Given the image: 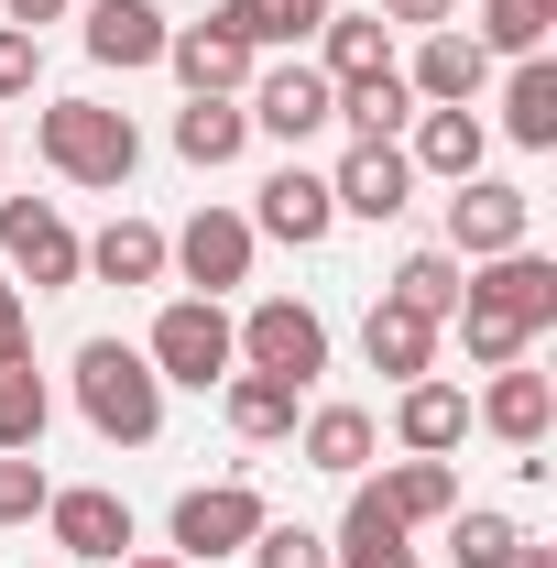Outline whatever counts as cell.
I'll return each instance as SVG.
<instances>
[{
	"mask_svg": "<svg viewBox=\"0 0 557 568\" xmlns=\"http://www.w3.org/2000/svg\"><path fill=\"white\" fill-rule=\"evenodd\" d=\"M33 153H44L67 186H99V197H121L142 175V132H132V110H110V99H55V110L33 121Z\"/></svg>",
	"mask_w": 557,
	"mask_h": 568,
	"instance_id": "cell-1",
	"label": "cell"
},
{
	"mask_svg": "<svg viewBox=\"0 0 557 568\" xmlns=\"http://www.w3.org/2000/svg\"><path fill=\"white\" fill-rule=\"evenodd\" d=\"M77 416L99 426L110 448H153L164 437V383H153V361L132 339H88L77 351Z\"/></svg>",
	"mask_w": 557,
	"mask_h": 568,
	"instance_id": "cell-2",
	"label": "cell"
},
{
	"mask_svg": "<svg viewBox=\"0 0 557 568\" xmlns=\"http://www.w3.org/2000/svg\"><path fill=\"white\" fill-rule=\"evenodd\" d=\"M142 361H153V383H230L241 372V339H230V306L219 295H175L164 317H153V339H142Z\"/></svg>",
	"mask_w": 557,
	"mask_h": 568,
	"instance_id": "cell-3",
	"label": "cell"
},
{
	"mask_svg": "<svg viewBox=\"0 0 557 568\" xmlns=\"http://www.w3.org/2000/svg\"><path fill=\"white\" fill-rule=\"evenodd\" d=\"M230 339H241V372H274V383H295V394L328 372V317H317V306H295V295H263Z\"/></svg>",
	"mask_w": 557,
	"mask_h": 568,
	"instance_id": "cell-4",
	"label": "cell"
},
{
	"mask_svg": "<svg viewBox=\"0 0 557 568\" xmlns=\"http://www.w3.org/2000/svg\"><path fill=\"white\" fill-rule=\"evenodd\" d=\"M263 525H274V514H263V493H252V481H198V493H175V558H186V568L241 558Z\"/></svg>",
	"mask_w": 557,
	"mask_h": 568,
	"instance_id": "cell-5",
	"label": "cell"
},
{
	"mask_svg": "<svg viewBox=\"0 0 557 568\" xmlns=\"http://www.w3.org/2000/svg\"><path fill=\"white\" fill-rule=\"evenodd\" d=\"M0 252H11V274L33 284V295H67V284L88 274V241H77L44 197H0Z\"/></svg>",
	"mask_w": 557,
	"mask_h": 568,
	"instance_id": "cell-6",
	"label": "cell"
},
{
	"mask_svg": "<svg viewBox=\"0 0 557 568\" xmlns=\"http://www.w3.org/2000/svg\"><path fill=\"white\" fill-rule=\"evenodd\" d=\"M525 241H536V197L503 186V175H459V197H448V252H459V263H492V252H525Z\"/></svg>",
	"mask_w": 557,
	"mask_h": 568,
	"instance_id": "cell-7",
	"label": "cell"
},
{
	"mask_svg": "<svg viewBox=\"0 0 557 568\" xmlns=\"http://www.w3.org/2000/svg\"><path fill=\"white\" fill-rule=\"evenodd\" d=\"M459 306H482V317H503V328H557V263L525 241V252H492V263H470V295Z\"/></svg>",
	"mask_w": 557,
	"mask_h": 568,
	"instance_id": "cell-8",
	"label": "cell"
},
{
	"mask_svg": "<svg viewBox=\"0 0 557 568\" xmlns=\"http://www.w3.org/2000/svg\"><path fill=\"white\" fill-rule=\"evenodd\" d=\"M252 241H263V230H252L241 209H198L175 241H164V263L198 284V295H230V284H252Z\"/></svg>",
	"mask_w": 557,
	"mask_h": 568,
	"instance_id": "cell-9",
	"label": "cell"
},
{
	"mask_svg": "<svg viewBox=\"0 0 557 568\" xmlns=\"http://www.w3.org/2000/svg\"><path fill=\"white\" fill-rule=\"evenodd\" d=\"M44 525H55V547H67L77 568H121V558H132V503L99 493V481L55 493V503H44Z\"/></svg>",
	"mask_w": 557,
	"mask_h": 568,
	"instance_id": "cell-10",
	"label": "cell"
},
{
	"mask_svg": "<svg viewBox=\"0 0 557 568\" xmlns=\"http://www.w3.org/2000/svg\"><path fill=\"white\" fill-rule=\"evenodd\" d=\"M328 99H340V88L295 55V67H252V99H241V110H252V132L306 142V132H328Z\"/></svg>",
	"mask_w": 557,
	"mask_h": 568,
	"instance_id": "cell-11",
	"label": "cell"
},
{
	"mask_svg": "<svg viewBox=\"0 0 557 568\" xmlns=\"http://www.w3.org/2000/svg\"><path fill=\"white\" fill-rule=\"evenodd\" d=\"M164 67L186 77V99H241V88H252V44H241V33L209 11V22L164 33Z\"/></svg>",
	"mask_w": 557,
	"mask_h": 568,
	"instance_id": "cell-12",
	"label": "cell"
},
{
	"mask_svg": "<svg viewBox=\"0 0 557 568\" xmlns=\"http://www.w3.org/2000/svg\"><path fill=\"white\" fill-rule=\"evenodd\" d=\"M328 197H340V219H405V197H416L405 142H350V164L328 175Z\"/></svg>",
	"mask_w": 557,
	"mask_h": 568,
	"instance_id": "cell-13",
	"label": "cell"
},
{
	"mask_svg": "<svg viewBox=\"0 0 557 568\" xmlns=\"http://www.w3.org/2000/svg\"><path fill=\"white\" fill-rule=\"evenodd\" d=\"M252 230H274V241H295V252H317V241L340 230V197H328V175H306V164H274V175H263V209H252Z\"/></svg>",
	"mask_w": 557,
	"mask_h": 568,
	"instance_id": "cell-14",
	"label": "cell"
},
{
	"mask_svg": "<svg viewBox=\"0 0 557 568\" xmlns=\"http://www.w3.org/2000/svg\"><path fill=\"white\" fill-rule=\"evenodd\" d=\"M394 437H405V459H448V448L470 437V394L437 383V372H416V383L394 394Z\"/></svg>",
	"mask_w": 557,
	"mask_h": 568,
	"instance_id": "cell-15",
	"label": "cell"
},
{
	"mask_svg": "<svg viewBox=\"0 0 557 568\" xmlns=\"http://www.w3.org/2000/svg\"><path fill=\"white\" fill-rule=\"evenodd\" d=\"M482 426L503 437V448H525V459H536V448H547V426H557V383H547V372H525V361H514V372H492Z\"/></svg>",
	"mask_w": 557,
	"mask_h": 568,
	"instance_id": "cell-16",
	"label": "cell"
},
{
	"mask_svg": "<svg viewBox=\"0 0 557 568\" xmlns=\"http://www.w3.org/2000/svg\"><path fill=\"white\" fill-rule=\"evenodd\" d=\"M405 88H416L426 110H470V99L492 88V55L470 44V33H448V22H437V33L416 44V77H405Z\"/></svg>",
	"mask_w": 557,
	"mask_h": 568,
	"instance_id": "cell-17",
	"label": "cell"
},
{
	"mask_svg": "<svg viewBox=\"0 0 557 568\" xmlns=\"http://www.w3.org/2000/svg\"><path fill=\"white\" fill-rule=\"evenodd\" d=\"M164 11L153 0H88V55L99 67H164Z\"/></svg>",
	"mask_w": 557,
	"mask_h": 568,
	"instance_id": "cell-18",
	"label": "cell"
},
{
	"mask_svg": "<svg viewBox=\"0 0 557 568\" xmlns=\"http://www.w3.org/2000/svg\"><path fill=\"white\" fill-rule=\"evenodd\" d=\"M405 536H416V525H394L372 481H350V514H340V547H328V568H405V558H416Z\"/></svg>",
	"mask_w": 557,
	"mask_h": 568,
	"instance_id": "cell-19",
	"label": "cell"
},
{
	"mask_svg": "<svg viewBox=\"0 0 557 568\" xmlns=\"http://www.w3.org/2000/svg\"><path fill=\"white\" fill-rule=\"evenodd\" d=\"M394 67V22H372V11H328L317 22V77L350 88V77H383Z\"/></svg>",
	"mask_w": 557,
	"mask_h": 568,
	"instance_id": "cell-20",
	"label": "cell"
},
{
	"mask_svg": "<svg viewBox=\"0 0 557 568\" xmlns=\"http://www.w3.org/2000/svg\"><path fill=\"white\" fill-rule=\"evenodd\" d=\"M482 153H492L482 110H416V153H405L416 175H448L459 186V175H482Z\"/></svg>",
	"mask_w": 557,
	"mask_h": 568,
	"instance_id": "cell-21",
	"label": "cell"
},
{
	"mask_svg": "<svg viewBox=\"0 0 557 568\" xmlns=\"http://www.w3.org/2000/svg\"><path fill=\"white\" fill-rule=\"evenodd\" d=\"M328 121H350V142H394L405 121H416V88H405V67H383V77H350L340 99H328Z\"/></svg>",
	"mask_w": 557,
	"mask_h": 568,
	"instance_id": "cell-22",
	"label": "cell"
},
{
	"mask_svg": "<svg viewBox=\"0 0 557 568\" xmlns=\"http://www.w3.org/2000/svg\"><path fill=\"white\" fill-rule=\"evenodd\" d=\"M361 351H372V372L416 383L426 361H437V317H416V306H394V295H383V306L361 317Z\"/></svg>",
	"mask_w": 557,
	"mask_h": 568,
	"instance_id": "cell-23",
	"label": "cell"
},
{
	"mask_svg": "<svg viewBox=\"0 0 557 568\" xmlns=\"http://www.w3.org/2000/svg\"><path fill=\"white\" fill-rule=\"evenodd\" d=\"M241 142H252V110H241V99H186V110H175V153H186L198 175L241 164Z\"/></svg>",
	"mask_w": 557,
	"mask_h": 568,
	"instance_id": "cell-24",
	"label": "cell"
},
{
	"mask_svg": "<svg viewBox=\"0 0 557 568\" xmlns=\"http://www.w3.org/2000/svg\"><path fill=\"white\" fill-rule=\"evenodd\" d=\"M503 142H525V153L557 142V67L547 55H514V77H503Z\"/></svg>",
	"mask_w": 557,
	"mask_h": 568,
	"instance_id": "cell-25",
	"label": "cell"
},
{
	"mask_svg": "<svg viewBox=\"0 0 557 568\" xmlns=\"http://www.w3.org/2000/svg\"><path fill=\"white\" fill-rule=\"evenodd\" d=\"M372 493H383V514H394V525H448V514H459V481H448V459H394Z\"/></svg>",
	"mask_w": 557,
	"mask_h": 568,
	"instance_id": "cell-26",
	"label": "cell"
},
{
	"mask_svg": "<svg viewBox=\"0 0 557 568\" xmlns=\"http://www.w3.org/2000/svg\"><path fill=\"white\" fill-rule=\"evenodd\" d=\"M340 0H219V22L263 55V44H317V22H328Z\"/></svg>",
	"mask_w": 557,
	"mask_h": 568,
	"instance_id": "cell-27",
	"label": "cell"
},
{
	"mask_svg": "<svg viewBox=\"0 0 557 568\" xmlns=\"http://www.w3.org/2000/svg\"><path fill=\"white\" fill-rule=\"evenodd\" d=\"M295 405H306V394L274 383V372H230V383H219V416L241 426V437H295Z\"/></svg>",
	"mask_w": 557,
	"mask_h": 568,
	"instance_id": "cell-28",
	"label": "cell"
},
{
	"mask_svg": "<svg viewBox=\"0 0 557 568\" xmlns=\"http://www.w3.org/2000/svg\"><path fill=\"white\" fill-rule=\"evenodd\" d=\"M88 274L99 284H164V230H153V219H110V230L88 241Z\"/></svg>",
	"mask_w": 557,
	"mask_h": 568,
	"instance_id": "cell-29",
	"label": "cell"
},
{
	"mask_svg": "<svg viewBox=\"0 0 557 568\" xmlns=\"http://www.w3.org/2000/svg\"><path fill=\"white\" fill-rule=\"evenodd\" d=\"M459 295H470V263H459V252H405V263H394V306H416L437 328L459 317Z\"/></svg>",
	"mask_w": 557,
	"mask_h": 568,
	"instance_id": "cell-30",
	"label": "cell"
},
{
	"mask_svg": "<svg viewBox=\"0 0 557 568\" xmlns=\"http://www.w3.org/2000/svg\"><path fill=\"white\" fill-rule=\"evenodd\" d=\"M306 470L361 481V470H372V416H361V405H317V416H306Z\"/></svg>",
	"mask_w": 557,
	"mask_h": 568,
	"instance_id": "cell-31",
	"label": "cell"
},
{
	"mask_svg": "<svg viewBox=\"0 0 557 568\" xmlns=\"http://www.w3.org/2000/svg\"><path fill=\"white\" fill-rule=\"evenodd\" d=\"M44 416H55L44 372H33V351H11L0 361V448H44Z\"/></svg>",
	"mask_w": 557,
	"mask_h": 568,
	"instance_id": "cell-32",
	"label": "cell"
},
{
	"mask_svg": "<svg viewBox=\"0 0 557 568\" xmlns=\"http://www.w3.org/2000/svg\"><path fill=\"white\" fill-rule=\"evenodd\" d=\"M547 33H557V0H482V55H547Z\"/></svg>",
	"mask_w": 557,
	"mask_h": 568,
	"instance_id": "cell-33",
	"label": "cell"
},
{
	"mask_svg": "<svg viewBox=\"0 0 557 568\" xmlns=\"http://www.w3.org/2000/svg\"><path fill=\"white\" fill-rule=\"evenodd\" d=\"M514 536H525V525H514V514H448V568H503V547H514Z\"/></svg>",
	"mask_w": 557,
	"mask_h": 568,
	"instance_id": "cell-34",
	"label": "cell"
},
{
	"mask_svg": "<svg viewBox=\"0 0 557 568\" xmlns=\"http://www.w3.org/2000/svg\"><path fill=\"white\" fill-rule=\"evenodd\" d=\"M55 503V481H44V459L33 448H0V525H33Z\"/></svg>",
	"mask_w": 557,
	"mask_h": 568,
	"instance_id": "cell-35",
	"label": "cell"
},
{
	"mask_svg": "<svg viewBox=\"0 0 557 568\" xmlns=\"http://www.w3.org/2000/svg\"><path fill=\"white\" fill-rule=\"evenodd\" d=\"M241 558L252 568H328V536H317V525H263Z\"/></svg>",
	"mask_w": 557,
	"mask_h": 568,
	"instance_id": "cell-36",
	"label": "cell"
},
{
	"mask_svg": "<svg viewBox=\"0 0 557 568\" xmlns=\"http://www.w3.org/2000/svg\"><path fill=\"white\" fill-rule=\"evenodd\" d=\"M459 339H470L482 372H514V361H525V328H503V317H482V306H459Z\"/></svg>",
	"mask_w": 557,
	"mask_h": 568,
	"instance_id": "cell-37",
	"label": "cell"
},
{
	"mask_svg": "<svg viewBox=\"0 0 557 568\" xmlns=\"http://www.w3.org/2000/svg\"><path fill=\"white\" fill-rule=\"evenodd\" d=\"M33 77H44V44H33V33H11V22H0V99H22V88H33Z\"/></svg>",
	"mask_w": 557,
	"mask_h": 568,
	"instance_id": "cell-38",
	"label": "cell"
},
{
	"mask_svg": "<svg viewBox=\"0 0 557 568\" xmlns=\"http://www.w3.org/2000/svg\"><path fill=\"white\" fill-rule=\"evenodd\" d=\"M11 351H33V295L0 274V361H11Z\"/></svg>",
	"mask_w": 557,
	"mask_h": 568,
	"instance_id": "cell-39",
	"label": "cell"
},
{
	"mask_svg": "<svg viewBox=\"0 0 557 568\" xmlns=\"http://www.w3.org/2000/svg\"><path fill=\"white\" fill-rule=\"evenodd\" d=\"M448 11H459V0H383V11H372V22H416V33H437V22H448Z\"/></svg>",
	"mask_w": 557,
	"mask_h": 568,
	"instance_id": "cell-40",
	"label": "cell"
},
{
	"mask_svg": "<svg viewBox=\"0 0 557 568\" xmlns=\"http://www.w3.org/2000/svg\"><path fill=\"white\" fill-rule=\"evenodd\" d=\"M55 11H67V0H0V22H11V33H33V22H55Z\"/></svg>",
	"mask_w": 557,
	"mask_h": 568,
	"instance_id": "cell-41",
	"label": "cell"
},
{
	"mask_svg": "<svg viewBox=\"0 0 557 568\" xmlns=\"http://www.w3.org/2000/svg\"><path fill=\"white\" fill-rule=\"evenodd\" d=\"M503 568H557V547H536V536H514V547H503Z\"/></svg>",
	"mask_w": 557,
	"mask_h": 568,
	"instance_id": "cell-42",
	"label": "cell"
},
{
	"mask_svg": "<svg viewBox=\"0 0 557 568\" xmlns=\"http://www.w3.org/2000/svg\"><path fill=\"white\" fill-rule=\"evenodd\" d=\"M121 568H186V558H175V547H164V558H121Z\"/></svg>",
	"mask_w": 557,
	"mask_h": 568,
	"instance_id": "cell-43",
	"label": "cell"
},
{
	"mask_svg": "<svg viewBox=\"0 0 557 568\" xmlns=\"http://www.w3.org/2000/svg\"><path fill=\"white\" fill-rule=\"evenodd\" d=\"M0 153H11V132H0Z\"/></svg>",
	"mask_w": 557,
	"mask_h": 568,
	"instance_id": "cell-44",
	"label": "cell"
},
{
	"mask_svg": "<svg viewBox=\"0 0 557 568\" xmlns=\"http://www.w3.org/2000/svg\"><path fill=\"white\" fill-rule=\"evenodd\" d=\"M405 568H416V558H405Z\"/></svg>",
	"mask_w": 557,
	"mask_h": 568,
	"instance_id": "cell-45",
	"label": "cell"
}]
</instances>
